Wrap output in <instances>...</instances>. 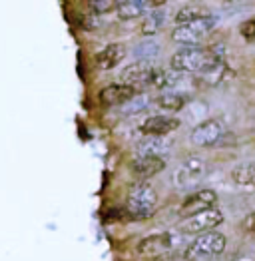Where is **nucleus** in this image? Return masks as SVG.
Here are the masks:
<instances>
[{
  "label": "nucleus",
  "instance_id": "6",
  "mask_svg": "<svg viewBox=\"0 0 255 261\" xmlns=\"http://www.w3.org/2000/svg\"><path fill=\"white\" fill-rule=\"evenodd\" d=\"M221 223H223V214L219 212V207H212V210H206L201 214L184 218L180 229L184 233H188V236H201V233L213 231Z\"/></svg>",
  "mask_w": 255,
  "mask_h": 261
},
{
  "label": "nucleus",
  "instance_id": "13",
  "mask_svg": "<svg viewBox=\"0 0 255 261\" xmlns=\"http://www.w3.org/2000/svg\"><path fill=\"white\" fill-rule=\"evenodd\" d=\"M164 6V2H148V0H122L118 2L116 6V12L122 20H134V18H140L144 16L148 10L154 8H160Z\"/></svg>",
  "mask_w": 255,
  "mask_h": 261
},
{
  "label": "nucleus",
  "instance_id": "26",
  "mask_svg": "<svg viewBox=\"0 0 255 261\" xmlns=\"http://www.w3.org/2000/svg\"><path fill=\"white\" fill-rule=\"evenodd\" d=\"M243 229L247 233L255 236V212H251L249 216H245V219H243Z\"/></svg>",
  "mask_w": 255,
  "mask_h": 261
},
{
  "label": "nucleus",
  "instance_id": "15",
  "mask_svg": "<svg viewBox=\"0 0 255 261\" xmlns=\"http://www.w3.org/2000/svg\"><path fill=\"white\" fill-rule=\"evenodd\" d=\"M126 58V46L124 44H108L104 50L96 54V66L100 70H112Z\"/></svg>",
  "mask_w": 255,
  "mask_h": 261
},
{
  "label": "nucleus",
  "instance_id": "17",
  "mask_svg": "<svg viewBox=\"0 0 255 261\" xmlns=\"http://www.w3.org/2000/svg\"><path fill=\"white\" fill-rule=\"evenodd\" d=\"M171 148L170 140H164V138H156L151 136L148 140H144L140 146H138V152L140 155H154V158H164V153Z\"/></svg>",
  "mask_w": 255,
  "mask_h": 261
},
{
  "label": "nucleus",
  "instance_id": "11",
  "mask_svg": "<svg viewBox=\"0 0 255 261\" xmlns=\"http://www.w3.org/2000/svg\"><path fill=\"white\" fill-rule=\"evenodd\" d=\"M171 240L170 233H156V236H148L138 243V253L146 255V257H158L164 255L171 249Z\"/></svg>",
  "mask_w": 255,
  "mask_h": 261
},
{
  "label": "nucleus",
  "instance_id": "27",
  "mask_svg": "<svg viewBox=\"0 0 255 261\" xmlns=\"http://www.w3.org/2000/svg\"><path fill=\"white\" fill-rule=\"evenodd\" d=\"M170 261H186V259H170Z\"/></svg>",
  "mask_w": 255,
  "mask_h": 261
},
{
  "label": "nucleus",
  "instance_id": "12",
  "mask_svg": "<svg viewBox=\"0 0 255 261\" xmlns=\"http://www.w3.org/2000/svg\"><path fill=\"white\" fill-rule=\"evenodd\" d=\"M180 128V120L177 118H171L166 114H160V116H149L148 120L142 124L140 130L144 132L146 136H156V138H164L166 134L177 130Z\"/></svg>",
  "mask_w": 255,
  "mask_h": 261
},
{
  "label": "nucleus",
  "instance_id": "2",
  "mask_svg": "<svg viewBox=\"0 0 255 261\" xmlns=\"http://www.w3.org/2000/svg\"><path fill=\"white\" fill-rule=\"evenodd\" d=\"M158 205V194L148 181H138L130 188L126 199V210L132 218L146 219L156 212Z\"/></svg>",
  "mask_w": 255,
  "mask_h": 261
},
{
  "label": "nucleus",
  "instance_id": "1",
  "mask_svg": "<svg viewBox=\"0 0 255 261\" xmlns=\"http://www.w3.org/2000/svg\"><path fill=\"white\" fill-rule=\"evenodd\" d=\"M221 64H223V60L217 56V52L210 50V48H203V46L180 48L170 60V68L177 74H184V72L208 74Z\"/></svg>",
  "mask_w": 255,
  "mask_h": 261
},
{
  "label": "nucleus",
  "instance_id": "16",
  "mask_svg": "<svg viewBox=\"0 0 255 261\" xmlns=\"http://www.w3.org/2000/svg\"><path fill=\"white\" fill-rule=\"evenodd\" d=\"M232 181L239 188L255 190V162H247V164L237 166L232 172Z\"/></svg>",
  "mask_w": 255,
  "mask_h": 261
},
{
  "label": "nucleus",
  "instance_id": "10",
  "mask_svg": "<svg viewBox=\"0 0 255 261\" xmlns=\"http://www.w3.org/2000/svg\"><path fill=\"white\" fill-rule=\"evenodd\" d=\"M132 175L138 177L140 181H146L149 177L158 175L164 168H166V162L164 158H154V155H138L134 162H132Z\"/></svg>",
  "mask_w": 255,
  "mask_h": 261
},
{
  "label": "nucleus",
  "instance_id": "14",
  "mask_svg": "<svg viewBox=\"0 0 255 261\" xmlns=\"http://www.w3.org/2000/svg\"><path fill=\"white\" fill-rule=\"evenodd\" d=\"M154 70L149 64H142V62H136V64L128 66L126 70L122 72V84H128L132 88H140V86H151V78H154Z\"/></svg>",
  "mask_w": 255,
  "mask_h": 261
},
{
  "label": "nucleus",
  "instance_id": "22",
  "mask_svg": "<svg viewBox=\"0 0 255 261\" xmlns=\"http://www.w3.org/2000/svg\"><path fill=\"white\" fill-rule=\"evenodd\" d=\"M203 16H210V14H206L199 6H184V8L175 14V22H177V26H182V24H188V22L199 20V18H203Z\"/></svg>",
  "mask_w": 255,
  "mask_h": 261
},
{
  "label": "nucleus",
  "instance_id": "23",
  "mask_svg": "<svg viewBox=\"0 0 255 261\" xmlns=\"http://www.w3.org/2000/svg\"><path fill=\"white\" fill-rule=\"evenodd\" d=\"M149 106V98L146 94H138L136 98H132L128 104H124V114H138L142 110H146Z\"/></svg>",
  "mask_w": 255,
  "mask_h": 261
},
{
  "label": "nucleus",
  "instance_id": "3",
  "mask_svg": "<svg viewBox=\"0 0 255 261\" xmlns=\"http://www.w3.org/2000/svg\"><path fill=\"white\" fill-rule=\"evenodd\" d=\"M225 249V236L219 231H210V233H201L199 238L191 241L186 249V261L195 259H208V257H215Z\"/></svg>",
  "mask_w": 255,
  "mask_h": 261
},
{
  "label": "nucleus",
  "instance_id": "20",
  "mask_svg": "<svg viewBox=\"0 0 255 261\" xmlns=\"http://www.w3.org/2000/svg\"><path fill=\"white\" fill-rule=\"evenodd\" d=\"M177 82V72L166 70V68H156L154 70V78H151V86L154 88H170Z\"/></svg>",
  "mask_w": 255,
  "mask_h": 261
},
{
  "label": "nucleus",
  "instance_id": "5",
  "mask_svg": "<svg viewBox=\"0 0 255 261\" xmlns=\"http://www.w3.org/2000/svg\"><path fill=\"white\" fill-rule=\"evenodd\" d=\"M208 174V164L203 158H197V155H190L186 158L175 170H173V175H171V181L175 188H191L195 184H199Z\"/></svg>",
  "mask_w": 255,
  "mask_h": 261
},
{
  "label": "nucleus",
  "instance_id": "24",
  "mask_svg": "<svg viewBox=\"0 0 255 261\" xmlns=\"http://www.w3.org/2000/svg\"><path fill=\"white\" fill-rule=\"evenodd\" d=\"M118 2H112V0H96V2H90V8L94 10V14H106L110 10H116Z\"/></svg>",
  "mask_w": 255,
  "mask_h": 261
},
{
  "label": "nucleus",
  "instance_id": "8",
  "mask_svg": "<svg viewBox=\"0 0 255 261\" xmlns=\"http://www.w3.org/2000/svg\"><path fill=\"white\" fill-rule=\"evenodd\" d=\"M217 203V196L213 190H197L193 192L191 196H188L184 199L182 207H180V214L184 218H190V216H195V214H201L206 210H212Z\"/></svg>",
  "mask_w": 255,
  "mask_h": 261
},
{
  "label": "nucleus",
  "instance_id": "21",
  "mask_svg": "<svg viewBox=\"0 0 255 261\" xmlns=\"http://www.w3.org/2000/svg\"><path fill=\"white\" fill-rule=\"evenodd\" d=\"M166 24V16H164V12H149L148 16H146V20L142 22V32L149 36V34H156V32H160L162 30V26Z\"/></svg>",
  "mask_w": 255,
  "mask_h": 261
},
{
  "label": "nucleus",
  "instance_id": "4",
  "mask_svg": "<svg viewBox=\"0 0 255 261\" xmlns=\"http://www.w3.org/2000/svg\"><path fill=\"white\" fill-rule=\"evenodd\" d=\"M213 26H215V18H213L212 14L210 16H203L199 20L175 26V30L171 32V40L182 44L184 48L186 46H195V44H199L203 38H208L212 34Z\"/></svg>",
  "mask_w": 255,
  "mask_h": 261
},
{
  "label": "nucleus",
  "instance_id": "19",
  "mask_svg": "<svg viewBox=\"0 0 255 261\" xmlns=\"http://www.w3.org/2000/svg\"><path fill=\"white\" fill-rule=\"evenodd\" d=\"M156 104L162 110H168V112H177L186 106V96L182 94H173V92H166V94H160L156 98Z\"/></svg>",
  "mask_w": 255,
  "mask_h": 261
},
{
  "label": "nucleus",
  "instance_id": "7",
  "mask_svg": "<svg viewBox=\"0 0 255 261\" xmlns=\"http://www.w3.org/2000/svg\"><path fill=\"white\" fill-rule=\"evenodd\" d=\"M227 134V128L223 126V122L219 120H208V122H201L197 124L193 130H191V142L199 148H213L217 144L223 142Z\"/></svg>",
  "mask_w": 255,
  "mask_h": 261
},
{
  "label": "nucleus",
  "instance_id": "18",
  "mask_svg": "<svg viewBox=\"0 0 255 261\" xmlns=\"http://www.w3.org/2000/svg\"><path fill=\"white\" fill-rule=\"evenodd\" d=\"M134 56H136L142 64H149L151 60H156V58L160 56V44L154 42V40H144L142 44L136 46Z\"/></svg>",
  "mask_w": 255,
  "mask_h": 261
},
{
  "label": "nucleus",
  "instance_id": "9",
  "mask_svg": "<svg viewBox=\"0 0 255 261\" xmlns=\"http://www.w3.org/2000/svg\"><path fill=\"white\" fill-rule=\"evenodd\" d=\"M140 94L138 88H132L128 84H110L104 90H100V102L104 106H124L132 98H136Z\"/></svg>",
  "mask_w": 255,
  "mask_h": 261
},
{
  "label": "nucleus",
  "instance_id": "25",
  "mask_svg": "<svg viewBox=\"0 0 255 261\" xmlns=\"http://www.w3.org/2000/svg\"><path fill=\"white\" fill-rule=\"evenodd\" d=\"M239 30H241V36L243 38H247V40H255V20L251 18V20L243 22L241 26H239Z\"/></svg>",
  "mask_w": 255,
  "mask_h": 261
}]
</instances>
